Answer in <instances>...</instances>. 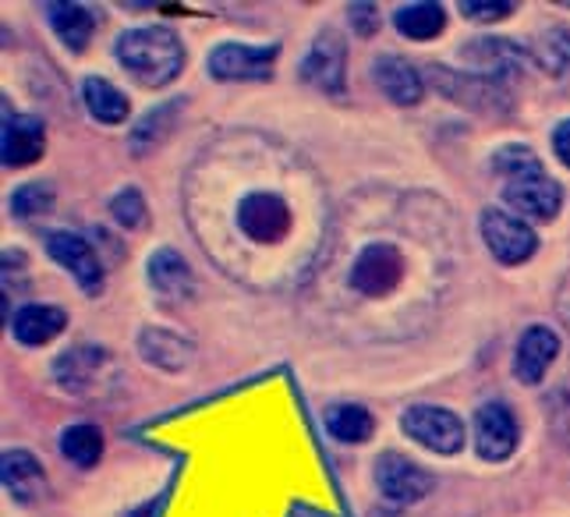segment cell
<instances>
[{"label": "cell", "instance_id": "f546056e", "mask_svg": "<svg viewBox=\"0 0 570 517\" xmlns=\"http://www.w3.org/2000/svg\"><path fill=\"white\" fill-rule=\"evenodd\" d=\"M181 110V104H170V107H160L156 114H149V117H142L139 121V128L131 131V149L135 153H146L149 146H156L160 143V135L167 131L164 125H170V117Z\"/></svg>", "mask_w": 570, "mask_h": 517}, {"label": "cell", "instance_id": "9a60e30c", "mask_svg": "<svg viewBox=\"0 0 570 517\" xmlns=\"http://www.w3.org/2000/svg\"><path fill=\"white\" fill-rule=\"evenodd\" d=\"M560 354V336L549 326H528L518 341L514 354V375L521 383H542V375Z\"/></svg>", "mask_w": 570, "mask_h": 517}, {"label": "cell", "instance_id": "ba28073f", "mask_svg": "<svg viewBox=\"0 0 570 517\" xmlns=\"http://www.w3.org/2000/svg\"><path fill=\"white\" fill-rule=\"evenodd\" d=\"M503 198L521 216H532V221H553L563 206V192L546 170L510 177V182L503 185Z\"/></svg>", "mask_w": 570, "mask_h": 517}, {"label": "cell", "instance_id": "d4e9b609", "mask_svg": "<svg viewBox=\"0 0 570 517\" xmlns=\"http://www.w3.org/2000/svg\"><path fill=\"white\" fill-rule=\"evenodd\" d=\"M393 26L407 39H432L446 26V11L440 4H407L393 14Z\"/></svg>", "mask_w": 570, "mask_h": 517}, {"label": "cell", "instance_id": "5bb4252c", "mask_svg": "<svg viewBox=\"0 0 570 517\" xmlns=\"http://www.w3.org/2000/svg\"><path fill=\"white\" fill-rule=\"evenodd\" d=\"M461 57L471 68H479L475 75L493 78V82H500V78H507V75H514L524 65V50L514 43V39H500V36L471 39V43L461 50Z\"/></svg>", "mask_w": 570, "mask_h": 517}, {"label": "cell", "instance_id": "e0dca14e", "mask_svg": "<svg viewBox=\"0 0 570 517\" xmlns=\"http://www.w3.org/2000/svg\"><path fill=\"white\" fill-rule=\"evenodd\" d=\"M376 82H380L383 96L393 99L397 107H415L422 99V89H425L422 75L411 68L404 57H393V53H386L376 61Z\"/></svg>", "mask_w": 570, "mask_h": 517}, {"label": "cell", "instance_id": "1f68e13d", "mask_svg": "<svg viewBox=\"0 0 570 517\" xmlns=\"http://www.w3.org/2000/svg\"><path fill=\"white\" fill-rule=\"evenodd\" d=\"M510 11H514V4L510 0H461V14L471 18V22H500V18H507Z\"/></svg>", "mask_w": 570, "mask_h": 517}, {"label": "cell", "instance_id": "484cf974", "mask_svg": "<svg viewBox=\"0 0 570 517\" xmlns=\"http://www.w3.org/2000/svg\"><path fill=\"white\" fill-rule=\"evenodd\" d=\"M61 453L78 468H96L104 457V432L96 426H71L61 436Z\"/></svg>", "mask_w": 570, "mask_h": 517}, {"label": "cell", "instance_id": "836d02e7", "mask_svg": "<svg viewBox=\"0 0 570 517\" xmlns=\"http://www.w3.org/2000/svg\"><path fill=\"white\" fill-rule=\"evenodd\" d=\"M553 149L560 156V164L570 167V121H560L557 131H553Z\"/></svg>", "mask_w": 570, "mask_h": 517}, {"label": "cell", "instance_id": "83f0119b", "mask_svg": "<svg viewBox=\"0 0 570 517\" xmlns=\"http://www.w3.org/2000/svg\"><path fill=\"white\" fill-rule=\"evenodd\" d=\"M11 213L18 221H26V216H36V213H50L53 206V188L43 185V182H32V185H22L14 195H11Z\"/></svg>", "mask_w": 570, "mask_h": 517}, {"label": "cell", "instance_id": "277c9868", "mask_svg": "<svg viewBox=\"0 0 570 517\" xmlns=\"http://www.w3.org/2000/svg\"><path fill=\"white\" fill-rule=\"evenodd\" d=\"M482 237H485L489 252H493L507 266L524 263V258H532L535 248H539L535 231L528 227L521 216L503 213V209H485L482 213Z\"/></svg>", "mask_w": 570, "mask_h": 517}, {"label": "cell", "instance_id": "3957f363", "mask_svg": "<svg viewBox=\"0 0 570 517\" xmlns=\"http://www.w3.org/2000/svg\"><path fill=\"white\" fill-rule=\"evenodd\" d=\"M432 86H436L446 99H454L461 107L471 110H482V114H503L510 110V99L507 89L493 78H482V75H461V71H450V68H432Z\"/></svg>", "mask_w": 570, "mask_h": 517}, {"label": "cell", "instance_id": "d6986e66", "mask_svg": "<svg viewBox=\"0 0 570 517\" xmlns=\"http://www.w3.org/2000/svg\"><path fill=\"white\" fill-rule=\"evenodd\" d=\"M68 326V312L53 309V305H26L22 312L14 315V336L29 348L50 344L57 333Z\"/></svg>", "mask_w": 570, "mask_h": 517}, {"label": "cell", "instance_id": "52a82bcc", "mask_svg": "<svg viewBox=\"0 0 570 517\" xmlns=\"http://www.w3.org/2000/svg\"><path fill=\"white\" fill-rule=\"evenodd\" d=\"M281 47H245V43H220L209 53V75L220 82H248V78H269L273 61Z\"/></svg>", "mask_w": 570, "mask_h": 517}, {"label": "cell", "instance_id": "7a4b0ae2", "mask_svg": "<svg viewBox=\"0 0 570 517\" xmlns=\"http://www.w3.org/2000/svg\"><path fill=\"white\" fill-rule=\"evenodd\" d=\"M401 429L432 453H458L464 447V422L454 411L415 404L401 414Z\"/></svg>", "mask_w": 570, "mask_h": 517}, {"label": "cell", "instance_id": "8fae6325", "mask_svg": "<svg viewBox=\"0 0 570 517\" xmlns=\"http://www.w3.org/2000/svg\"><path fill=\"white\" fill-rule=\"evenodd\" d=\"M47 252L75 276L78 287H82L86 294H100L104 291V266H100V258H96V252H92V245L86 242V237L57 231V234L47 237Z\"/></svg>", "mask_w": 570, "mask_h": 517}, {"label": "cell", "instance_id": "ffe728a7", "mask_svg": "<svg viewBox=\"0 0 570 517\" xmlns=\"http://www.w3.org/2000/svg\"><path fill=\"white\" fill-rule=\"evenodd\" d=\"M47 14L53 32L61 36V43L75 53H82L96 32V14L82 4H47Z\"/></svg>", "mask_w": 570, "mask_h": 517}, {"label": "cell", "instance_id": "44dd1931", "mask_svg": "<svg viewBox=\"0 0 570 517\" xmlns=\"http://www.w3.org/2000/svg\"><path fill=\"white\" fill-rule=\"evenodd\" d=\"M149 284L164 297H188L195 287L188 263L174 248H160L149 258Z\"/></svg>", "mask_w": 570, "mask_h": 517}, {"label": "cell", "instance_id": "4fadbf2b", "mask_svg": "<svg viewBox=\"0 0 570 517\" xmlns=\"http://www.w3.org/2000/svg\"><path fill=\"white\" fill-rule=\"evenodd\" d=\"M110 351L104 348H71L53 362V375L68 393H92V387L100 383L104 369H110Z\"/></svg>", "mask_w": 570, "mask_h": 517}, {"label": "cell", "instance_id": "5b68a950", "mask_svg": "<svg viewBox=\"0 0 570 517\" xmlns=\"http://www.w3.org/2000/svg\"><path fill=\"white\" fill-rule=\"evenodd\" d=\"M401 276H404V255L386 242H372L362 248L355 266H351V287L358 294L380 297L397 287Z\"/></svg>", "mask_w": 570, "mask_h": 517}, {"label": "cell", "instance_id": "ac0fdd59", "mask_svg": "<svg viewBox=\"0 0 570 517\" xmlns=\"http://www.w3.org/2000/svg\"><path fill=\"white\" fill-rule=\"evenodd\" d=\"M4 486L18 504H32L47 492L43 465L29 450H8L4 453Z\"/></svg>", "mask_w": 570, "mask_h": 517}, {"label": "cell", "instance_id": "9c48e42d", "mask_svg": "<svg viewBox=\"0 0 570 517\" xmlns=\"http://www.w3.org/2000/svg\"><path fill=\"white\" fill-rule=\"evenodd\" d=\"M376 482L386 500L393 504H419L432 492L436 479L415 461H407L404 453H383L376 461Z\"/></svg>", "mask_w": 570, "mask_h": 517}, {"label": "cell", "instance_id": "30bf717a", "mask_svg": "<svg viewBox=\"0 0 570 517\" xmlns=\"http://www.w3.org/2000/svg\"><path fill=\"white\" fill-rule=\"evenodd\" d=\"M238 224L242 231L252 237V242H281L291 227V209L281 195H269V192H252L242 198L238 206Z\"/></svg>", "mask_w": 570, "mask_h": 517}, {"label": "cell", "instance_id": "8992f818", "mask_svg": "<svg viewBox=\"0 0 570 517\" xmlns=\"http://www.w3.org/2000/svg\"><path fill=\"white\" fill-rule=\"evenodd\" d=\"M344 68H347V47L344 36L337 29H323L312 43L305 65H302V78L308 86H316L320 92L330 96H344Z\"/></svg>", "mask_w": 570, "mask_h": 517}, {"label": "cell", "instance_id": "d6a6232c", "mask_svg": "<svg viewBox=\"0 0 570 517\" xmlns=\"http://www.w3.org/2000/svg\"><path fill=\"white\" fill-rule=\"evenodd\" d=\"M347 14H351V26H355L362 36H372V32L380 29V14H376V8H372V4H351Z\"/></svg>", "mask_w": 570, "mask_h": 517}, {"label": "cell", "instance_id": "7c38bea8", "mask_svg": "<svg viewBox=\"0 0 570 517\" xmlns=\"http://www.w3.org/2000/svg\"><path fill=\"white\" fill-rule=\"evenodd\" d=\"M475 447L485 461H507L518 447V422L514 411L500 401H489L475 414Z\"/></svg>", "mask_w": 570, "mask_h": 517}, {"label": "cell", "instance_id": "6da1fadb", "mask_svg": "<svg viewBox=\"0 0 570 517\" xmlns=\"http://www.w3.org/2000/svg\"><path fill=\"white\" fill-rule=\"evenodd\" d=\"M117 61L139 78L142 86L160 89L178 78L185 65V47H181V39L164 26L131 29L117 39Z\"/></svg>", "mask_w": 570, "mask_h": 517}, {"label": "cell", "instance_id": "4316f807", "mask_svg": "<svg viewBox=\"0 0 570 517\" xmlns=\"http://www.w3.org/2000/svg\"><path fill=\"white\" fill-rule=\"evenodd\" d=\"M535 61L546 75L563 78L570 71V32L567 29H549L535 39Z\"/></svg>", "mask_w": 570, "mask_h": 517}, {"label": "cell", "instance_id": "7402d4cb", "mask_svg": "<svg viewBox=\"0 0 570 517\" xmlns=\"http://www.w3.org/2000/svg\"><path fill=\"white\" fill-rule=\"evenodd\" d=\"M139 348H142L149 365H160L167 372H181L191 365V344L181 341V336L167 333V330H146L139 336Z\"/></svg>", "mask_w": 570, "mask_h": 517}, {"label": "cell", "instance_id": "2e32d148", "mask_svg": "<svg viewBox=\"0 0 570 517\" xmlns=\"http://www.w3.org/2000/svg\"><path fill=\"white\" fill-rule=\"evenodd\" d=\"M47 146V131L43 121H36L29 114H8L4 117V143H0V153H4V167H29L43 156Z\"/></svg>", "mask_w": 570, "mask_h": 517}, {"label": "cell", "instance_id": "4dcf8cb0", "mask_svg": "<svg viewBox=\"0 0 570 517\" xmlns=\"http://www.w3.org/2000/svg\"><path fill=\"white\" fill-rule=\"evenodd\" d=\"M110 213L121 227L135 231V227L146 224V198L139 195V188H125L110 198Z\"/></svg>", "mask_w": 570, "mask_h": 517}, {"label": "cell", "instance_id": "cb8c5ba5", "mask_svg": "<svg viewBox=\"0 0 570 517\" xmlns=\"http://www.w3.org/2000/svg\"><path fill=\"white\" fill-rule=\"evenodd\" d=\"M82 96H86V107L96 121L104 125H121L128 117V99L125 92H117L107 78H86L82 82Z\"/></svg>", "mask_w": 570, "mask_h": 517}, {"label": "cell", "instance_id": "f1b7e54d", "mask_svg": "<svg viewBox=\"0 0 570 517\" xmlns=\"http://www.w3.org/2000/svg\"><path fill=\"white\" fill-rule=\"evenodd\" d=\"M493 170L497 174H503L507 182L510 177H521V174H535V170H542V164H539V156L528 149V146H503L497 156H493Z\"/></svg>", "mask_w": 570, "mask_h": 517}, {"label": "cell", "instance_id": "603a6c76", "mask_svg": "<svg viewBox=\"0 0 570 517\" xmlns=\"http://www.w3.org/2000/svg\"><path fill=\"white\" fill-rule=\"evenodd\" d=\"M376 422L362 404H333L326 411V432L341 443H365Z\"/></svg>", "mask_w": 570, "mask_h": 517}]
</instances>
